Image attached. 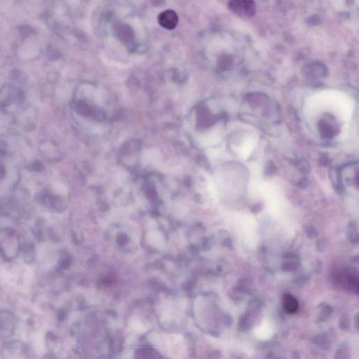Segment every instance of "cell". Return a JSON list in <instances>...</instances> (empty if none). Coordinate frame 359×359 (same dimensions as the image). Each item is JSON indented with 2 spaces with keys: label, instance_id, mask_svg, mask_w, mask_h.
<instances>
[{
  "label": "cell",
  "instance_id": "obj_1",
  "mask_svg": "<svg viewBox=\"0 0 359 359\" xmlns=\"http://www.w3.org/2000/svg\"><path fill=\"white\" fill-rule=\"evenodd\" d=\"M230 9L241 16H252L255 13V5L251 1H233L229 3Z\"/></svg>",
  "mask_w": 359,
  "mask_h": 359
},
{
  "label": "cell",
  "instance_id": "obj_2",
  "mask_svg": "<svg viewBox=\"0 0 359 359\" xmlns=\"http://www.w3.org/2000/svg\"><path fill=\"white\" fill-rule=\"evenodd\" d=\"M159 24L166 30H174L177 26L178 17L174 10H166L159 15Z\"/></svg>",
  "mask_w": 359,
  "mask_h": 359
},
{
  "label": "cell",
  "instance_id": "obj_3",
  "mask_svg": "<svg viewBox=\"0 0 359 359\" xmlns=\"http://www.w3.org/2000/svg\"><path fill=\"white\" fill-rule=\"evenodd\" d=\"M284 307L289 314H293L296 312L298 304L295 297L291 295H286L284 297Z\"/></svg>",
  "mask_w": 359,
  "mask_h": 359
}]
</instances>
